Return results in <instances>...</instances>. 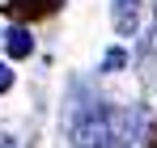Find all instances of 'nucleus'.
I'll use <instances>...</instances> for the list:
<instances>
[{"instance_id":"nucleus-4","label":"nucleus","mask_w":157,"mask_h":148,"mask_svg":"<svg viewBox=\"0 0 157 148\" xmlns=\"http://www.w3.org/2000/svg\"><path fill=\"white\" fill-rule=\"evenodd\" d=\"M123 64H128V55H123L119 47H115V51H106V55H102V72H115V68H123Z\"/></svg>"},{"instance_id":"nucleus-1","label":"nucleus","mask_w":157,"mask_h":148,"mask_svg":"<svg viewBox=\"0 0 157 148\" xmlns=\"http://www.w3.org/2000/svg\"><path fill=\"white\" fill-rule=\"evenodd\" d=\"M144 131V119L123 106H94L72 123V148H132Z\"/></svg>"},{"instance_id":"nucleus-2","label":"nucleus","mask_w":157,"mask_h":148,"mask_svg":"<svg viewBox=\"0 0 157 148\" xmlns=\"http://www.w3.org/2000/svg\"><path fill=\"white\" fill-rule=\"evenodd\" d=\"M136 25H140V0H115V30L136 34Z\"/></svg>"},{"instance_id":"nucleus-5","label":"nucleus","mask_w":157,"mask_h":148,"mask_svg":"<svg viewBox=\"0 0 157 148\" xmlns=\"http://www.w3.org/2000/svg\"><path fill=\"white\" fill-rule=\"evenodd\" d=\"M4 89H13V72H9V68L0 64V93H4Z\"/></svg>"},{"instance_id":"nucleus-6","label":"nucleus","mask_w":157,"mask_h":148,"mask_svg":"<svg viewBox=\"0 0 157 148\" xmlns=\"http://www.w3.org/2000/svg\"><path fill=\"white\" fill-rule=\"evenodd\" d=\"M0 148H17V140H13V135H4V131H0Z\"/></svg>"},{"instance_id":"nucleus-7","label":"nucleus","mask_w":157,"mask_h":148,"mask_svg":"<svg viewBox=\"0 0 157 148\" xmlns=\"http://www.w3.org/2000/svg\"><path fill=\"white\" fill-rule=\"evenodd\" d=\"M153 21H157V9H153Z\"/></svg>"},{"instance_id":"nucleus-3","label":"nucleus","mask_w":157,"mask_h":148,"mask_svg":"<svg viewBox=\"0 0 157 148\" xmlns=\"http://www.w3.org/2000/svg\"><path fill=\"white\" fill-rule=\"evenodd\" d=\"M4 51H9L13 59H26L30 51H34V38H30V30H26V25H13V30L4 34Z\"/></svg>"}]
</instances>
